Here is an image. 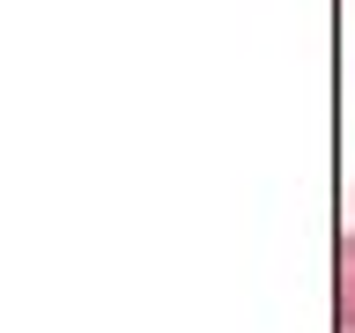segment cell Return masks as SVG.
Instances as JSON below:
<instances>
[{"mask_svg": "<svg viewBox=\"0 0 355 333\" xmlns=\"http://www.w3.org/2000/svg\"><path fill=\"white\" fill-rule=\"evenodd\" d=\"M333 333H355V222L340 230V311H333Z\"/></svg>", "mask_w": 355, "mask_h": 333, "instance_id": "cell-1", "label": "cell"}]
</instances>
